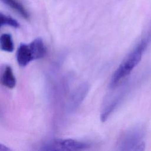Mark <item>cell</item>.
Returning a JSON list of instances; mask_svg holds the SVG:
<instances>
[{
	"label": "cell",
	"instance_id": "cell-1",
	"mask_svg": "<svg viewBox=\"0 0 151 151\" xmlns=\"http://www.w3.org/2000/svg\"><path fill=\"white\" fill-rule=\"evenodd\" d=\"M150 39L151 29L144 38L129 53L115 70L110 80V88H113L118 86L139 63Z\"/></svg>",
	"mask_w": 151,
	"mask_h": 151
},
{
	"label": "cell",
	"instance_id": "cell-2",
	"mask_svg": "<svg viewBox=\"0 0 151 151\" xmlns=\"http://www.w3.org/2000/svg\"><path fill=\"white\" fill-rule=\"evenodd\" d=\"M144 131L140 127H134L124 132L117 142V147L120 150L142 151L145 143L143 139Z\"/></svg>",
	"mask_w": 151,
	"mask_h": 151
},
{
	"label": "cell",
	"instance_id": "cell-3",
	"mask_svg": "<svg viewBox=\"0 0 151 151\" xmlns=\"http://www.w3.org/2000/svg\"><path fill=\"white\" fill-rule=\"evenodd\" d=\"M89 145L71 139H54L46 142L41 148L43 150L80 151L86 149Z\"/></svg>",
	"mask_w": 151,
	"mask_h": 151
},
{
	"label": "cell",
	"instance_id": "cell-4",
	"mask_svg": "<svg viewBox=\"0 0 151 151\" xmlns=\"http://www.w3.org/2000/svg\"><path fill=\"white\" fill-rule=\"evenodd\" d=\"M90 90V85L87 83L81 84L71 95L69 102V110L71 112L76 111L86 97Z\"/></svg>",
	"mask_w": 151,
	"mask_h": 151
},
{
	"label": "cell",
	"instance_id": "cell-5",
	"mask_svg": "<svg viewBox=\"0 0 151 151\" xmlns=\"http://www.w3.org/2000/svg\"><path fill=\"white\" fill-rule=\"evenodd\" d=\"M0 83L9 88H12L16 84V78L9 65H4L0 68Z\"/></svg>",
	"mask_w": 151,
	"mask_h": 151
},
{
	"label": "cell",
	"instance_id": "cell-6",
	"mask_svg": "<svg viewBox=\"0 0 151 151\" xmlns=\"http://www.w3.org/2000/svg\"><path fill=\"white\" fill-rule=\"evenodd\" d=\"M17 60L18 64L22 67L26 66L33 60L28 44H20L17 52Z\"/></svg>",
	"mask_w": 151,
	"mask_h": 151
},
{
	"label": "cell",
	"instance_id": "cell-7",
	"mask_svg": "<svg viewBox=\"0 0 151 151\" xmlns=\"http://www.w3.org/2000/svg\"><path fill=\"white\" fill-rule=\"evenodd\" d=\"M28 45L33 60L42 58L45 55L47 50L41 38H37Z\"/></svg>",
	"mask_w": 151,
	"mask_h": 151
},
{
	"label": "cell",
	"instance_id": "cell-8",
	"mask_svg": "<svg viewBox=\"0 0 151 151\" xmlns=\"http://www.w3.org/2000/svg\"><path fill=\"white\" fill-rule=\"evenodd\" d=\"M4 4L11 8L22 18L28 19L29 18V14L24 5L18 0H0Z\"/></svg>",
	"mask_w": 151,
	"mask_h": 151
},
{
	"label": "cell",
	"instance_id": "cell-9",
	"mask_svg": "<svg viewBox=\"0 0 151 151\" xmlns=\"http://www.w3.org/2000/svg\"><path fill=\"white\" fill-rule=\"evenodd\" d=\"M0 48L4 51L11 52L14 48V42L9 34H4L0 37Z\"/></svg>",
	"mask_w": 151,
	"mask_h": 151
},
{
	"label": "cell",
	"instance_id": "cell-10",
	"mask_svg": "<svg viewBox=\"0 0 151 151\" xmlns=\"http://www.w3.org/2000/svg\"><path fill=\"white\" fill-rule=\"evenodd\" d=\"M3 25H9L14 28L19 27V23L15 19L0 12V28Z\"/></svg>",
	"mask_w": 151,
	"mask_h": 151
},
{
	"label": "cell",
	"instance_id": "cell-11",
	"mask_svg": "<svg viewBox=\"0 0 151 151\" xmlns=\"http://www.w3.org/2000/svg\"><path fill=\"white\" fill-rule=\"evenodd\" d=\"M9 150H11V149L0 143V151H9Z\"/></svg>",
	"mask_w": 151,
	"mask_h": 151
}]
</instances>
